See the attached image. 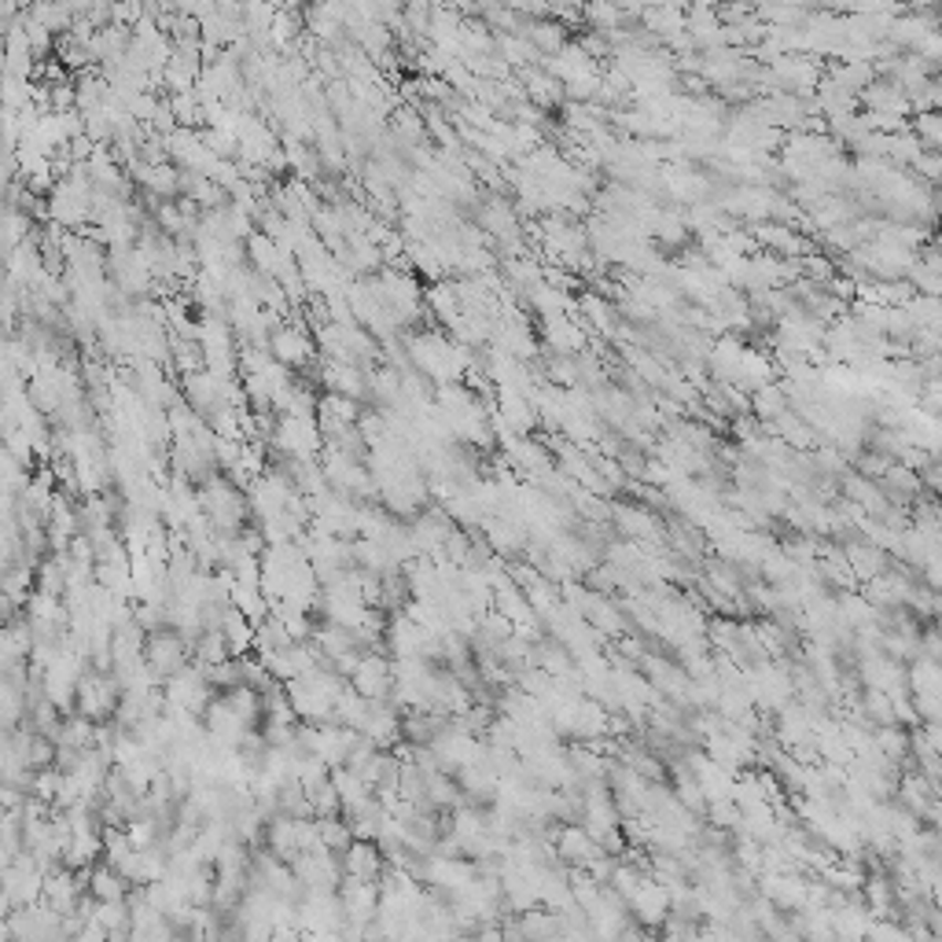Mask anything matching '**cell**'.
<instances>
[{
  "label": "cell",
  "mask_w": 942,
  "mask_h": 942,
  "mask_svg": "<svg viewBox=\"0 0 942 942\" xmlns=\"http://www.w3.org/2000/svg\"><path fill=\"white\" fill-rule=\"evenodd\" d=\"M229 656H232V645H229L226 630H203V637H199L196 648H192V659L203 670L214 667V663H226Z\"/></svg>",
  "instance_id": "10"
},
{
  "label": "cell",
  "mask_w": 942,
  "mask_h": 942,
  "mask_svg": "<svg viewBox=\"0 0 942 942\" xmlns=\"http://www.w3.org/2000/svg\"><path fill=\"white\" fill-rule=\"evenodd\" d=\"M88 891H93L100 902H118V899H129L133 880L122 869L111 866V861H100V866H93V872H88Z\"/></svg>",
  "instance_id": "7"
},
{
  "label": "cell",
  "mask_w": 942,
  "mask_h": 942,
  "mask_svg": "<svg viewBox=\"0 0 942 942\" xmlns=\"http://www.w3.org/2000/svg\"><path fill=\"white\" fill-rule=\"evenodd\" d=\"M273 354H276V362L299 368V365L310 362V343L302 339L295 328H280V332L273 335Z\"/></svg>",
  "instance_id": "11"
},
{
  "label": "cell",
  "mask_w": 942,
  "mask_h": 942,
  "mask_svg": "<svg viewBox=\"0 0 942 942\" xmlns=\"http://www.w3.org/2000/svg\"><path fill=\"white\" fill-rule=\"evenodd\" d=\"M199 504H203L207 520L214 523L218 534H240L247 523V512H251L247 490L236 486V479H226V475H214L199 486Z\"/></svg>",
  "instance_id": "1"
},
{
  "label": "cell",
  "mask_w": 942,
  "mask_h": 942,
  "mask_svg": "<svg viewBox=\"0 0 942 942\" xmlns=\"http://www.w3.org/2000/svg\"><path fill=\"white\" fill-rule=\"evenodd\" d=\"M144 659L151 663V670L159 674L163 681L181 674V670L192 663V641L174 630V626H163V630H151L148 634V648H144Z\"/></svg>",
  "instance_id": "2"
},
{
  "label": "cell",
  "mask_w": 942,
  "mask_h": 942,
  "mask_svg": "<svg viewBox=\"0 0 942 942\" xmlns=\"http://www.w3.org/2000/svg\"><path fill=\"white\" fill-rule=\"evenodd\" d=\"M350 685L365 692L368 700H390L395 697V659H387L379 648H365L362 663L350 674Z\"/></svg>",
  "instance_id": "4"
},
{
  "label": "cell",
  "mask_w": 942,
  "mask_h": 942,
  "mask_svg": "<svg viewBox=\"0 0 942 942\" xmlns=\"http://www.w3.org/2000/svg\"><path fill=\"white\" fill-rule=\"evenodd\" d=\"M387 866H390V861H387L384 847H379L376 839H354V844L343 850V869H346V877H354V880L379 883V877L387 872Z\"/></svg>",
  "instance_id": "6"
},
{
  "label": "cell",
  "mask_w": 942,
  "mask_h": 942,
  "mask_svg": "<svg viewBox=\"0 0 942 942\" xmlns=\"http://www.w3.org/2000/svg\"><path fill=\"white\" fill-rule=\"evenodd\" d=\"M362 733L368 740H376L379 747H398L406 740V718H401V706L395 700H373V711H368Z\"/></svg>",
  "instance_id": "5"
},
{
  "label": "cell",
  "mask_w": 942,
  "mask_h": 942,
  "mask_svg": "<svg viewBox=\"0 0 942 942\" xmlns=\"http://www.w3.org/2000/svg\"><path fill=\"white\" fill-rule=\"evenodd\" d=\"M96 725L100 722H93V718L88 714H82V711H71L63 718V729H60V744H66V747H77V751H88V747H96Z\"/></svg>",
  "instance_id": "9"
},
{
  "label": "cell",
  "mask_w": 942,
  "mask_h": 942,
  "mask_svg": "<svg viewBox=\"0 0 942 942\" xmlns=\"http://www.w3.org/2000/svg\"><path fill=\"white\" fill-rule=\"evenodd\" d=\"M324 431H317V423L310 417H299V412H287L280 417V423L273 428V442L276 450L287 457V461H313L321 450Z\"/></svg>",
  "instance_id": "3"
},
{
  "label": "cell",
  "mask_w": 942,
  "mask_h": 942,
  "mask_svg": "<svg viewBox=\"0 0 942 942\" xmlns=\"http://www.w3.org/2000/svg\"><path fill=\"white\" fill-rule=\"evenodd\" d=\"M265 847L273 850L276 858H284V861H291L299 855V817H291V814H273L269 817V825H265Z\"/></svg>",
  "instance_id": "8"
}]
</instances>
